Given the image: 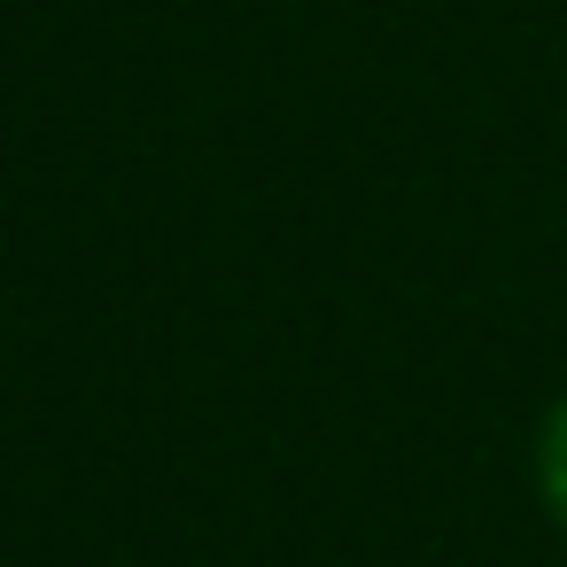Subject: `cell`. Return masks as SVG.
Returning a JSON list of instances; mask_svg holds the SVG:
<instances>
[{"mask_svg": "<svg viewBox=\"0 0 567 567\" xmlns=\"http://www.w3.org/2000/svg\"><path fill=\"white\" fill-rule=\"evenodd\" d=\"M536 497H544V513L559 520V536H567V396L544 412V427H536Z\"/></svg>", "mask_w": 567, "mask_h": 567, "instance_id": "obj_1", "label": "cell"}]
</instances>
